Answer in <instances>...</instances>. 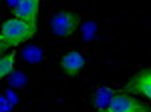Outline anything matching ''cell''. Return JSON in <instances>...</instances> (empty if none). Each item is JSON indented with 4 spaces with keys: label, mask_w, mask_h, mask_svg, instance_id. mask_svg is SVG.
<instances>
[{
    "label": "cell",
    "mask_w": 151,
    "mask_h": 112,
    "mask_svg": "<svg viewBox=\"0 0 151 112\" xmlns=\"http://www.w3.org/2000/svg\"><path fill=\"white\" fill-rule=\"evenodd\" d=\"M12 106H14V104H10V102L6 100V96L2 94V96H0V112H12Z\"/></svg>",
    "instance_id": "7c38bea8"
},
{
    "label": "cell",
    "mask_w": 151,
    "mask_h": 112,
    "mask_svg": "<svg viewBox=\"0 0 151 112\" xmlns=\"http://www.w3.org/2000/svg\"><path fill=\"white\" fill-rule=\"evenodd\" d=\"M81 18L83 14L79 10H73V8H63V10H58L57 14H52L50 16V20H48V28H50V32L58 36V38H70L75 30H77V26L81 24Z\"/></svg>",
    "instance_id": "7a4b0ae2"
},
{
    "label": "cell",
    "mask_w": 151,
    "mask_h": 112,
    "mask_svg": "<svg viewBox=\"0 0 151 112\" xmlns=\"http://www.w3.org/2000/svg\"><path fill=\"white\" fill-rule=\"evenodd\" d=\"M4 96H6V100L10 102V104H18V102H20V98L14 94V90H12V88L6 90V92H4Z\"/></svg>",
    "instance_id": "4fadbf2b"
},
{
    "label": "cell",
    "mask_w": 151,
    "mask_h": 112,
    "mask_svg": "<svg viewBox=\"0 0 151 112\" xmlns=\"http://www.w3.org/2000/svg\"><path fill=\"white\" fill-rule=\"evenodd\" d=\"M115 94L117 92H113L111 88H107V86H101V88H97L95 90V94H93V106H95V110L97 112H101L105 110V108H109V104L113 102V98H115Z\"/></svg>",
    "instance_id": "ba28073f"
},
{
    "label": "cell",
    "mask_w": 151,
    "mask_h": 112,
    "mask_svg": "<svg viewBox=\"0 0 151 112\" xmlns=\"http://www.w3.org/2000/svg\"><path fill=\"white\" fill-rule=\"evenodd\" d=\"M45 48L38 44H26L22 46V50H18V58L26 62V64H40V62H45Z\"/></svg>",
    "instance_id": "52a82bcc"
},
{
    "label": "cell",
    "mask_w": 151,
    "mask_h": 112,
    "mask_svg": "<svg viewBox=\"0 0 151 112\" xmlns=\"http://www.w3.org/2000/svg\"><path fill=\"white\" fill-rule=\"evenodd\" d=\"M101 112H151V104L137 100L133 94L117 92L113 102L109 104V108H105Z\"/></svg>",
    "instance_id": "3957f363"
},
{
    "label": "cell",
    "mask_w": 151,
    "mask_h": 112,
    "mask_svg": "<svg viewBox=\"0 0 151 112\" xmlns=\"http://www.w3.org/2000/svg\"><path fill=\"white\" fill-rule=\"evenodd\" d=\"M26 82H28V76L24 74L22 70H14V72L10 74V78H8L10 88H24V86H26Z\"/></svg>",
    "instance_id": "8fae6325"
},
{
    "label": "cell",
    "mask_w": 151,
    "mask_h": 112,
    "mask_svg": "<svg viewBox=\"0 0 151 112\" xmlns=\"http://www.w3.org/2000/svg\"><path fill=\"white\" fill-rule=\"evenodd\" d=\"M36 32V24H30L20 18H8L2 22V34H0V50L6 54V50L16 48L26 42Z\"/></svg>",
    "instance_id": "6da1fadb"
},
{
    "label": "cell",
    "mask_w": 151,
    "mask_h": 112,
    "mask_svg": "<svg viewBox=\"0 0 151 112\" xmlns=\"http://www.w3.org/2000/svg\"><path fill=\"white\" fill-rule=\"evenodd\" d=\"M99 24L95 22V20H87V22L81 26V40L83 42H95L97 38H99Z\"/></svg>",
    "instance_id": "9c48e42d"
},
{
    "label": "cell",
    "mask_w": 151,
    "mask_h": 112,
    "mask_svg": "<svg viewBox=\"0 0 151 112\" xmlns=\"http://www.w3.org/2000/svg\"><path fill=\"white\" fill-rule=\"evenodd\" d=\"M123 90H125L127 94H133V96L151 98V66L137 70V72L127 80V84H125Z\"/></svg>",
    "instance_id": "277c9868"
},
{
    "label": "cell",
    "mask_w": 151,
    "mask_h": 112,
    "mask_svg": "<svg viewBox=\"0 0 151 112\" xmlns=\"http://www.w3.org/2000/svg\"><path fill=\"white\" fill-rule=\"evenodd\" d=\"M12 58H14L12 52L2 54V58H0V78H2V80H8V78H10V74L14 72V68H12Z\"/></svg>",
    "instance_id": "30bf717a"
},
{
    "label": "cell",
    "mask_w": 151,
    "mask_h": 112,
    "mask_svg": "<svg viewBox=\"0 0 151 112\" xmlns=\"http://www.w3.org/2000/svg\"><path fill=\"white\" fill-rule=\"evenodd\" d=\"M60 66H63V72L67 76H77L83 68L87 66V58L77 52V50H69L60 56Z\"/></svg>",
    "instance_id": "8992f818"
},
{
    "label": "cell",
    "mask_w": 151,
    "mask_h": 112,
    "mask_svg": "<svg viewBox=\"0 0 151 112\" xmlns=\"http://www.w3.org/2000/svg\"><path fill=\"white\" fill-rule=\"evenodd\" d=\"M6 6L12 10V14L16 18L35 24V16H36V12H38V8H40V2L38 0H22V2L20 0H8Z\"/></svg>",
    "instance_id": "5b68a950"
}]
</instances>
